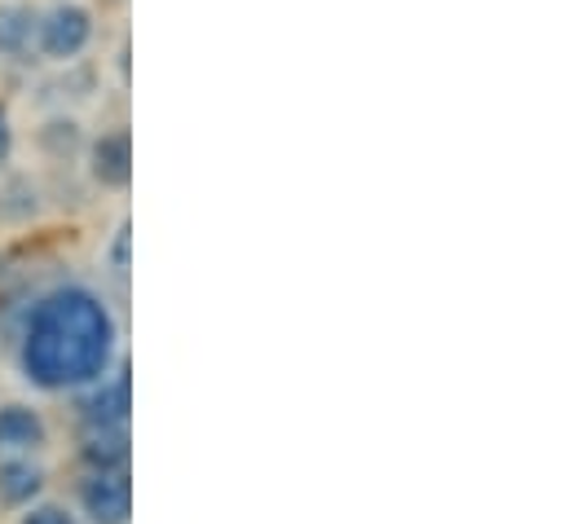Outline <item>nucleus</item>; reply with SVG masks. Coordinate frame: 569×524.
Masks as SVG:
<instances>
[{
	"label": "nucleus",
	"mask_w": 569,
	"mask_h": 524,
	"mask_svg": "<svg viewBox=\"0 0 569 524\" xmlns=\"http://www.w3.org/2000/svg\"><path fill=\"white\" fill-rule=\"evenodd\" d=\"M116 357V318L89 286L49 291L22 326L18 366L31 389L67 393L98 384Z\"/></svg>",
	"instance_id": "f257e3e1"
},
{
	"label": "nucleus",
	"mask_w": 569,
	"mask_h": 524,
	"mask_svg": "<svg viewBox=\"0 0 569 524\" xmlns=\"http://www.w3.org/2000/svg\"><path fill=\"white\" fill-rule=\"evenodd\" d=\"M89 40H93V13L84 4H58L36 27V44L53 62H71L76 53H84Z\"/></svg>",
	"instance_id": "f03ea898"
},
{
	"label": "nucleus",
	"mask_w": 569,
	"mask_h": 524,
	"mask_svg": "<svg viewBox=\"0 0 569 524\" xmlns=\"http://www.w3.org/2000/svg\"><path fill=\"white\" fill-rule=\"evenodd\" d=\"M80 507L93 524H129V516H133L129 472H93L80 485Z\"/></svg>",
	"instance_id": "7ed1b4c3"
},
{
	"label": "nucleus",
	"mask_w": 569,
	"mask_h": 524,
	"mask_svg": "<svg viewBox=\"0 0 569 524\" xmlns=\"http://www.w3.org/2000/svg\"><path fill=\"white\" fill-rule=\"evenodd\" d=\"M89 172L107 190H124L133 181V141L129 132H102L89 150Z\"/></svg>",
	"instance_id": "20e7f679"
},
{
	"label": "nucleus",
	"mask_w": 569,
	"mask_h": 524,
	"mask_svg": "<svg viewBox=\"0 0 569 524\" xmlns=\"http://www.w3.org/2000/svg\"><path fill=\"white\" fill-rule=\"evenodd\" d=\"M49 441V427L40 419V410L9 401L0 405V454H36Z\"/></svg>",
	"instance_id": "39448f33"
},
{
	"label": "nucleus",
	"mask_w": 569,
	"mask_h": 524,
	"mask_svg": "<svg viewBox=\"0 0 569 524\" xmlns=\"http://www.w3.org/2000/svg\"><path fill=\"white\" fill-rule=\"evenodd\" d=\"M89 432H111V427H129V371H120L111 384H102L98 393L80 405Z\"/></svg>",
	"instance_id": "423d86ee"
},
{
	"label": "nucleus",
	"mask_w": 569,
	"mask_h": 524,
	"mask_svg": "<svg viewBox=\"0 0 569 524\" xmlns=\"http://www.w3.org/2000/svg\"><path fill=\"white\" fill-rule=\"evenodd\" d=\"M44 490V467L31 463V454H4L0 458V503L27 507Z\"/></svg>",
	"instance_id": "0eeeda50"
},
{
	"label": "nucleus",
	"mask_w": 569,
	"mask_h": 524,
	"mask_svg": "<svg viewBox=\"0 0 569 524\" xmlns=\"http://www.w3.org/2000/svg\"><path fill=\"white\" fill-rule=\"evenodd\" d=\"M84 463H89L93 472H129V432H124V427L89 432Z\"/></svg>",
	"instance_id": "6e6552de"
},
{
	"label": "nucleus",
	"mask_w": 569,
	"mask_h": 524,
	"mask_svg": "<svg viewBox=\"0 0 569 524\" xmlns=\"http://www.w3.org/2000/svg\"><path fill=\"white\" fill-rule=\"evenodd\" d=\"M31 36H36L31 9L27 4H0V53H9V58L27 53Z\"/></svg>",
	"instance_id": "1a4fd4ad"
},
{
	"label": "nucleus",
	"mask_w": 569,
	"mask_h": 524,
	"mask_svg": "<svg viewBox=\"0 0 569 524\" xmlns=\"http://www.w3.org/2000/svg\"><path fill=\"white\" fill-rule=\"evenodd\" d=\"M18 524H76L62 507H31Z\"/></svg>",
	"instance_id": "9d476101"
},
{
	"label": "nucleus",
	"mask_w": 569,
	"mask_h": 524,
	"mask_svg": "<svg viewBox=\"0 0 569 524\" xmlns=\"http://www.w3.org/2000/svg\"><path fill=\"white\" fill-rule=\"evenodd\" d=\"M111 269L116 273H129V225H120V234L111 243Z\"/></svg>",
	"instance_id": "9b49d317"
},
{
	"label": "nucleus",
	"mask_w": 569,
	"mask_h": 524,
	"mask_svg": "<svg viewBox=\"0 0 569 524\" xmlns=\"http://www.w3.org/2000/svg\"><path fill=\"white\" fill-rule=\"evenodd\" d=\"M9 154H13V124H9V115L0 107V168L9 163Z\"/></svg>",
	"instance_id": "f8f14e48"
},
{
	"label": "nucleus",
	"mask_w": 569,
	"mask_h": 524,
	"mask_svg": "<svg viewBox=\"0 0 569 524\" xmlns=\"http://www.w3.org/2000/svg\"><path fill=\"white\" fill-rule=\"evenodd\" d=\"M0 273H4V256H0Z\"/></svg>",
	"instance_id": "ddd939ff"
}]
</instances>
